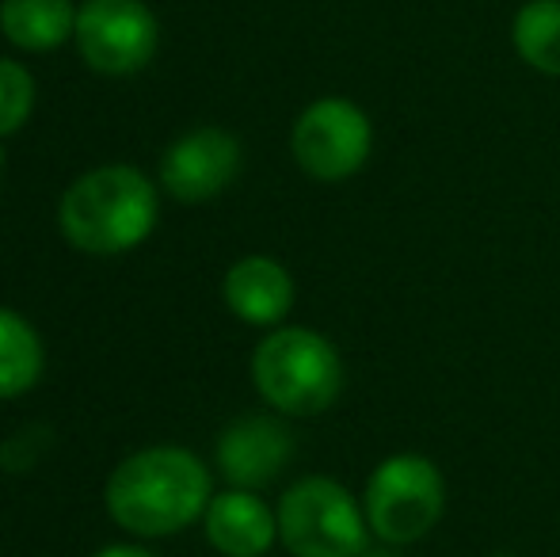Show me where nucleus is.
<instances>
[{
	"label": "nucleus",
	"mask_w": 560,
	"mask_h": 557,
	"mask_svg": "<svg viewBox=\"0 0 560 557\" xmlns=\"http://www.w3.org/2000/svg\"><path fill=\"white\" fill-rule=\"evenodd\" d=\"M244 164V146L225 127H195L161 153L156 184L184 207H202L233 187Z\"/></svg>",
	"instance_id": "8"
},
{
	"label": "nucleus",
	"mask_w": 560,
	"mask_h": 557,
	"mask_svg": "<svg viewBox=\"0 0 560 557\" xmlns=\"http://www.w3.org/2000/svg\"><path fill=\"white\" fill-rule=\"evenodd\" d=\"M161 222V184L138 164H96L58 199V230L84 256H122L153 237Z\"/></svg>",
	"instance_id": "2"
},
{
	"label": "nucleus",
	"mask_w": 560,
	"mask_h": 557,
	"mask_svg": "<svg viewBox=\"0 0 560 557\" xmlns=\"http://www.w3.org/2000/svg\"><path fill=\"white\" fill-rule=\"evenodd\" d=\"M279 543L290 557H362L370 550V523L362 497L336 477L310 474L287 485L275 504Z\"/></svg>",
	"instance_id": "4"
},
{
	"label": "nucleus",
	"mask_w": 560,
	"mask_h": 557,
	"mask_svg": "<svg viewBox=\"0 0 560 557\" xmlns=\"http://www.w3.org/2000/svg\"><path fill=\"white\" fill-rule=\"evenodd\" d=\"M0 169H4V149H0Z\"/></svg>",
	"instance_id": "18"
},
{
	"label": "nucleus",
	"mask_w": 560,
	"mask_h": 557,
	"mask_svg": "<svg viewBox=\"0 0 560 557\" xmlns=\"http://www.w3.org/2000/svg\"><path fill=\"white\" fill-rule=\"evenodd\" d=\"M73 46L100 77H133L156 58L161 23L145 0H84Z\"/></svg>",
	"instance_id": "7"
},
{
	"label": "nucleus",
	"mask_w": 560,
	"mask_h": 557,
	"mask_svg": "<svg viewBox=\"0 0 560 557\" xmlns=\"http://www.w3.org/2000/svg\"><path fill=\"white\" fill-rule=\"evenodd\" d=\"M202 535L222 557H267L279 543V515L259 492L225 485L210 497Z\"/></svg>",
	"instance_id": "11"
},
{
	"label": "nucleus",
	"mask_w": 560,
	"mask_h": 557,
	"mask_svg": "<svg viewBox=\"0 0 560 557\" xmlns=\"http://www.w3.org/2000/svg\"><path fill=\"white\" fill-rule=\"evenodd\" d=\"M46 374V344L31 317L0 305V402L31 394Z\"/></svg>",
	"instance_id": "13"
},
{
	"label": "nucleus",
	"mask_w": 560,
	"mask_h": 557,
	"mask_svg": "<svg viewBox=\"0 0 560 557\" xmlns=\"http://www.w3.org/2000/svg\"><path fill=\"white\" fill-rule=\"evenodd\" d=\"M370 535L382 546H412L439 527L446 512L443 469L428 454L400 451L374 466L362 489Z\"/></svg>",
	"instance_id": "5"
},
{
	"label": "nucleus",
	"mask_w": 560,
	"mask_h": 557,
	"mask_svg": "<svg viewBox=\"0 0 560 557\" xmlns=\"http://www.w3.org/2000/svg\"><path fill=\"white\" fill-rule=\"evenodd\" d=\"M35 77L23 61L0 58V141L20 135L35 112Z\"/></svg>",
	"instance_id": "15"
},
{
	"label": "nucleus",
	"mask_w": 560,
	"mask_h": 557,
	"mask_svg": "<svg viewBox=\"0 0 560 557\" xmlns=\"http://www.w3.org/2000/svg\"><path fill=\"white\" fill-rule=\"evenodd\" d=\"M92 557H156L149 546H141V538L138 543H112V546H104V550H96Z\"/></svg>",
	"instance_id": "16"
},
{
	"label": "nucleus",
	"mask_w": 560,
	"mask_h": 557,
	"mask_svg": "<svg viewBox=\"0 0 560 557\" xmlns=\"http://www.w3.org/2000/svg\"><path fill=\"white\" fill-rule=\"evenodd\" d=\"M511 50L541 77H560V0H526L511 15Z\"/></svg>",
	"instance_id": "14"
},
{
	"label": "nucleus",
	"mask_w": 560,
	"mask_h": 557,
	"mask_svg": "<svg viewBox=\"0 0 560 557\" xmlns=\"http://www.w3.org/2000/svg\"><path fill=\"white\" fill-rule=\"evenodd\" d=\"M290 462H294V431L282 423V417L252 413L218 431L214 469L233 489H267L279 481Z\"/></svg>",
	"instance_id": "9"
},
{
	"label": "nucleus",
	"mask_w": 560,
	"mask_h": 557,
	"mask_svg": "<svg viewBox=\"0 0 560 557\" xmlns=\"http://www.w3.org/2000/svg\"><path fill=\"white\" fill-rule=\"evenodd\" d=\"M488 557H515V554H488Z\"/></svg>",
	"instance_id": "17"
},
{
	"label": "nucleus",
	"mask_w": 560,
	"mask_h": 557,
	"mask_svg": "<svg viewBox=\"0 0 560 557\" xmlns=\"http://www.w3.org/2000/svg\"><path fill=\"white\" fill-rule=\"evenodd\" d=\"M290 153L310 179L343 184L366 169L374 153V123L354 100L320 96L305 104L290 127Z\"/></svg>",
	"instance_id": "6"
},
{
	"label": "nucleus",
	"mask_w": 560,
	"mask_h": 557,
	"mask_svg": "<svg viewBox=\"0 0 560 557\" xmlns=\"http://www.w3.org/2000/svg\"><path fill=\"white\" fill-rule=\"evenodd\" d=\"M252 386L279 417H320L343 394V359L317 328H267L252 351Z\"/></svg>",
	"instance_id": "3"
},
{
	"label": "nucleus",
	"mask_w": 560,
	"mask_h": 557,
	"mask_svg": "<svg viewBox=\"0 0 560 557\" xmlns=\"http://www.w3.org/2000/svg\"><path fill=\"white\" fill-rule=\"evenodd\" d=\"M214 497L210 466L179 443H153L126 454L104 481V512L130 538L153 543L195 527Z\"/></svg>",
	"instance_id": "1"
},
{
	"label": "nucleus",
	"mask_w": 560,
	"mask_h": 557,
	"mask_svg": "<svg viewBox=\"0 0 560 557\" xmlns=\"http://www.w3.org/2000/svg\"><path fill=\"white\" fill-rule=\"evenodd\" d=\"M73 0H0V35L23 54H50L73 43Z\"/></svg>",
	"instance_id": "12"
},
{
	"label": "nucleus",
	"mask_w": 560,
	"mask_h": 557,
	"mask_svg": "<svg viewBox=\"0 0 560 557\" xmlns=\"http://www.w3.org/2000/svg\"><path fill=\"white\" fill-rule=\"evenodd\" d=\"M294 298H298L294 276L275 256L248 253L225 268L222 302L241 325L264 328V333L287 325L290 310H294Z\"/></svg>",
	"instance_id": "10"
}]
</instances>
